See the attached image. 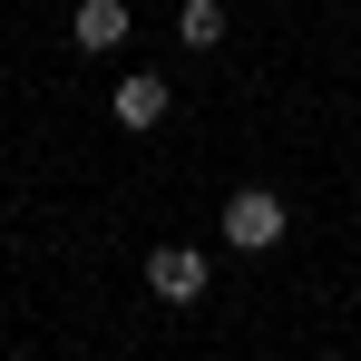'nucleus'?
Wrapping results in <instances>:
<instances>
[{"label": "nucleus", "instance_id": "1", "mask_svg": "<svg viewBox=\"0 0 361 361\" xmlns=\"http://www.w3.org/2000/svg\"><path fill=\"white\" fill-rule=\"evenodd\" d=\"M225 244H244V254L283 244V195H274V185H235V195H225Z\"/></svg>", "mask_w": 361, "mask_h": 361}, {"label": "nucleus", "instance_id": "2", "mask_svg": "<svg viewBox=\"0 0 361 361\" xmlns=\"http://www.w3.org/2000/svg\"><path fill=\"white\" fill-rule=\"evenodd\" d=\"M205 283H215V264H205L195 244H157V254H147V293L157 302H205Z\"/></svg>", "mask_w": 361, "mask_h": 361}, {"label": "nucleus", "instance_id": "3", "mask_svg": "<svg viewBox=\"0 0 361 361\" xmlns=\"http://www.w3.org/2000/svg\"><path fill=\"white\" fill-rule=\"evenodd\" d=\"M68 39L108 59V49H118V39H127V0H78V20H68Z\"/></svg>", "mask_w": 361, "mask_h": 361}, {"label": "nucleus", "instance_id": "4", "mask_svg": "<svg viewBox=\"0 0 361 361\" xmlns=\"http://www.w3.org/2000/svg\"><path fill=\"white\" fill-rule=\"evenodd\" d=\"M166 108H176V88H166V78H118V127H157Z\"/></svg>", "mask_w": 361, "mask_h": 361}, {"label": "nucleus", "instance_id": "5", "mask_svg": "<svg viewBox=\"0 0 361 361\" xmlns=\"http://www.w3.org/2000/svg\"><path fill=\"white\" fill-rule=\"evenodd\" d=\"M176 39L185 49H215L225 39V0H176Z\"/></svg>", "mask_w": 361, "mask_h": 361}]
</instances>
